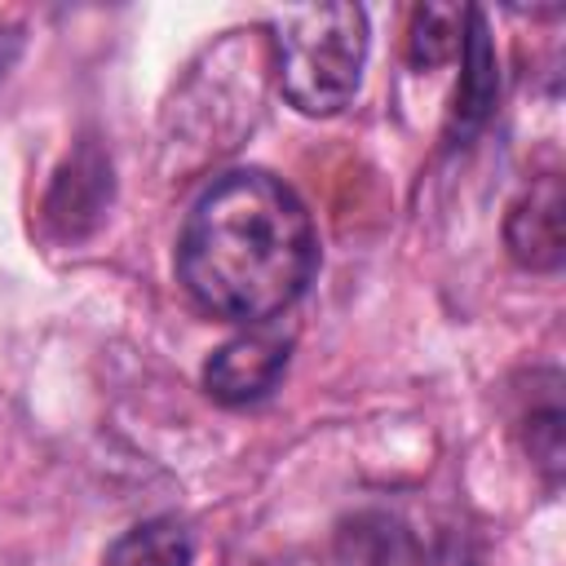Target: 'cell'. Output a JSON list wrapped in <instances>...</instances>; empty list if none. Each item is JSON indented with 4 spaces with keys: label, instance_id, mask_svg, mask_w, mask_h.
<instances>
[{
    "label": "cell",
    "instance_id": "obj_8",
    "mask_svg": "<svg viewBox=\"0 0 566 566\" xmlns=\"http://www.w3.org/2000/svg\"><path fill=\"white\" fill-rule=\"evenodd\" d=\"M195 557V539L177 517H150L133 531H124L111 548L102 566H190Z\"/></svg>",
    "mask_w": 566,
    "mask_h": 566
},
{
    "label": "cell",
    "instance_id": "obj_4",
    "mask_svg": "<svg viewBox=\"0 0 566 566\" xmlns=\"http://www.w3.org/2000/svg\"><path fill=\"white\" fill-rule=\"evenodd\" d=\"M115 195V177H111V159L102 155L97 142H80L62 168L53 172V186L44 195V221L62 234V239H84L111 208Z\"/></svg>",
    "mask_w": 566,
    "mask_h": 566
},
{
    "label": "cell",
    "instance_id": "obj_1",
    "mask_svg": "<svg viewBox=\"0 0 566 566\" xmlns=\"http://www.w3.org/2000/svg\"><path fill=\"white\" fill-rule=\"evenodd\" d=\"M318 234L305 203L270 172L239 168L212 181L186 217L177 274L221 318L270 323L314 279Z\"/></svg>",
    "mask_w": 566,
    "mask_h": 566
},
{
    "label": "cell",
    "instance_id": "obj_7",
    "mask_svg": "<svg viewBox=\"0 0 566 566\" xmlns=\"http://www.w3.org/2000/svg\"><path fill=\"white\" fill-rule=\"evenodd\" d=\"M557 389H562V376H557V371L531 376V402H526V411L517 416L526 455H531V464H535L553 486H557L562 464H566V442H562L566 411H562V394H557Z\"/></svg>",
    "mask_w": 566,
    "mask_h": 566
},
{
    "label": "cell",
    "instance_id": "obj_6",
    "mask_svg": "<svg viewBox=\"0 0 566 566\" xmlns=\"http://www.w3.org/2000/svg\"><path fill=\"white\" fill-rule=\"evenodd\" d=\"M562 217H566V195H562V177H539L531 181L509 217H504V243H509V256L522 265V270H557L562 256H566V230H562Z\"/></svg>",
    "mask_w": 566,
    "mask_h": 566
},
{
    "label": "cell",
    "instance_id": "obj_5",
    "mask_svg": "<svg viewBox=\"0 0 566 566\" xmlns=\"http://www.w3.org/2000/svg\"><path fill=\"white\" fill-rule=\"evenodd\" d=\"M495 97H500V57H495V40L486 27L482 9H469L464 18V44H460V84L451 97V115H447V146H469L486 119L495 115Z\"/></svg>",
    "mask_w": 566,
    "mask_h": 566
},
{
    "label": "cell",
    "instance_id": "obj_10",
    "mask_svg": "<svg viewBox=\"0 0 566 566\" xmlns=\"http://www.w3.org/2000/svg\"><path fill=\"white\" fill-rule=\"evenodd\" d=\"M345 539L354 544L349 548L354 566H416V539L402 531L398 517L363 513V517H354Z\"/></svg>",
    "mask_w": 566,
    "mask_h": 566
},
{
    "label": "cell",
    "instance_id": "obj_3",
    "mask_svg": "<svg viewBox=\"0 0 566 566\" xmlns=\"http://www.w3.org/2000/svg\"><path fill=\"white\" fill-rule=\"evenodd\" d=\"M287 354H292V340L274 327H256V332H243L234 340H226L208 367H203V385L217 402L226 407H248L256 398H265L283 367H287Z\"/></svg>",
    "mask_w": 566,
    "mask_h": 566
},
{
    "label": "cell",
    "instance_id": "obj_11",
    "mask_svg": "<svg viewBox=\"0 0 566 566\" xmlns=\"http://www.w3.org/2000/svg\"><path fill=\"white\" fill-rule=\"evenodd\" d=\"M18 53H22V27H0V75L13 66Z\"/></svg>",
    "mask_w": 566,
    "mask_h": 566
},
{
    "label": "cell",
    "instance_id": "obj_9",
    "mask_svg": "<svg viewBox=\"0 0 566 566\" xmlns=\"http://www.w3.org/2000/svg\"><path fill=\"white\" fill-rule=\"evenodd\" d=\"M464 18H469V4H420L407 31V62L416 71H429L455 57L464 44Z\"/></svg>",
    "mask_w": 566,
    "mask_h": 566
},
{
    "label": "cell",
    "instance_id": "obj_2",
    "mask_svg": "<svg viewBox=\"0 0 566 566\" xmlns=\"http://www.w3.org/2000/svg\"><path fill=\"white\" fill-rule=\"evenodd\" d=\"M279 88L305 115L349 106L367 62V13L358 4H310L274 18Z\"/></svg>",
    "mask_w": 566,
    "mask_h": 566
}]
</instances>
